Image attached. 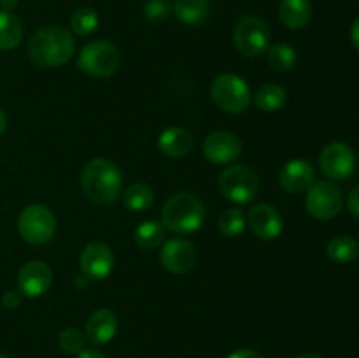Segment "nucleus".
I'll list each match as a JSON object with an SVG mask.
<instances>
[{"instance_id":"nucleus-1","label":"nucleus","mask_w":359,"mask_h":358,"mask_svg":"<svg viewBox=\"0 0 359 358\" xmlns=\"http://www.w3.org/2000/svg\"><path fill=\"white\" fill-rule=\"evenodd\" d=\"M76 39L60 25H48L32 35L28 42V56L42 69H58L72 58Z\"/></svg>"},{"instance_id":"nucleus-2","label":"nucleus","mask_w":359,"mask_h":358,"mask_svg":"<svg viewBox=\"0 0 359 358\" xmlns=\"http://www.w3.org/2000/svg\"><path fill=\"white\" fill-rule=\"evenodd\" d=\"M81 186L88 199L97 206H111L121 195L123 175L107 158H93L81 172Z\"/></svg>"},{"instance_id":"nucleus-3","label":"nucleus","mask_w":359,"mask_h":358,"mask_svg":"<svg viewBox=\"0 0 359 358\" xmlns=\"http://www.w3.org/2000/svg\"><path fill=\"white\" fill-rule=\"evenodd\" d=\"M205 220V206L188 192L174 193L161 209V225L175 234H193Z\"/></svg>"},{"instance_id":"nucleus-4","label":"nucleus","mask_w":359,"mask_h":358,"mask_svg":"<svg viewBox=\"0 0 359 358\" xmlns=\"http://www.w3.org/2000/svg\"><path fill=\"white\" fill-rule=\"evenodd\" d=\"M221 195L233 204H249L259 192V178L252 168L245 165H230L217 179Z\"/></svg>"},{"instance_id":"nucleus-5","label":"nucleus","mask_w":359,"mask_h":358,"mask_svg":"<svg viewBox=\"0 0 359 358\" xmlns=\"http://www.w3.org/2000/svg\"><path fill=\"white\" fill-rule=\"evenodd\" d=\"M121 65L119 49L112 42L95 41L84 46L77 56V67L84 74L98 79H105L116 74Z\"/></svg>"},{"instance_id":"nucleus-6","label":"nucleus","mask_w":359,"mask_h":358,"mask_svg":"<svg viewBox=\"0 0 359 358\" xmlns=\"http://www.w3.org/2000/svg\"><path fill=\"white\" fill-rule=\"evenodd\" d=\"M212 100L221 111L241 114L251 104V88L237 74H221L210 86Z\"/></svg>"},{"instance_id":"nucleus-7","label":"nucleus","mask_w":359,"mask_h":358,"mask_svg":"<svg viewBox=\"0 0 359 358\" xmlns=\"http://www.w3.org/2000/svg\"><path fill=\"white\" fill-rule=\"evenodd\" d=\"M18 232L28 244L41 246L53 239L56 232V218L49 207L42 204H30L18 218Z\"/></svg>"},{"instance_id":"nucleus-8","label":"nucleus","mask_w":359,"mask_h":358,"mask_svg":"<svg viewBox=\"0 0 359 358\" xmlns=\"http://www.w3.org/2000/svg\"><path fill=\"white\" fill-rule=\"evenodd\" d=\"M233 44L249 58L263 55L270 44V28L262 18L244 16L233 30Z\"/></svg>"},{"instance_id":"nucleus-9","label":"nucleus","mask_w":359,"mask_h":358,"mask_svg":"<svg viewBox=\"0 0 359 358\" xmlns=\"http://www.w3.org/2000/svg\"><path fill=\"white\" fill-rule=\"evenodd\" d=\"M305 207L309 214L316 220H332L342 211L344 197L342 192L332 181H318L307 190Z\"/></svg>"},{"instance_id":"nucleus-10","label":"nucleus","mask_w":359,"mask_h":358,"mask_svg":"<svg viewBox=\"0 0 359 358\" xmlns=\"http://www.w3.org/2000/svg\"><path fill=\"white\" fill-rule=\"evenodd\" d=\"M319 165L325 172L326 178L344 181L351 178L356 167V157L349 144L346 142H332L323 147L319 154Z\"/></svg>"},{"instance_id":"nucleus-11","label":"nucleus","mask_w":359,"mask_h":358,"mask_svg":"<svg viewBox=\"0 0 359 358\" xmlns=\"http://www.w3.org/2000/svg\"><path fill=\"white\" fill-rule=\"evenodd\" d=\"M202 153L210 164L230 165L241 157L242 142L230 132H212L202 142Z\"/></svg>"},{"instance_id":"nucleus-12","label":"nucleus","mask_w":359,"mask_h":358,"mask_svg":"<svg viewBox=\"0 0 359 358\" xmlns=\"http://www.w3.org/2000/svg\"><path fill=\"white\" fill-rule=\"evenodd\" d=\"M79 265L90 279H105L114 269V253L105 242H90L81 253Z\"/></svg>"},{"instance_id":"nucleus-13","label":"nucleus","mask_w":359,"mask_h":358,"mask_svg":"<svg viewBox=\"0 0 359 358\" xmlns=\"http://www.w3.org/2000/svg\"><path fill=\"white\" fill-rule=\"evenodd\" d=\"M160 262L172 274L189 272L196 263L195 246L186 239H170L161 248Z\"/></svg>"},{"instance_id":"nucleus-14","label":"nucleus","mask_w":359,"mask_h":358,"mask_svg":"<svg viewBox=\"0 0 359 358\" xmlns=\"http://www.w3.org/2000/svg\"><path fill=\"white\" fill-rule=\"evenodd\" d=\"M53 283V272L48 263L41 260H32L25 263L18 272V288L25 297H41L49 290Z\"/></svg>"},{"instance_id":"nucleus-15","label":"nucleus","mask_w":359,"mask_h":358,"mask_svg":"<svg viewBox=\"0 0 359 358\" xmlns=\"http://www.w3.org/2000/svg\"><path fill=\"white\" fill-rule=\"evenodd\" d=\"M245 220H248V225L252 234L258 239H263V241L277 239L284 227L283 216L270 204H258V206L251 207Z\"/></svg>"},{"instance_id":"nucleus-16","label":"nucleus","mask_w":359,"mask_h":358,"mask_svg":"<svg viewBox=\"0 0 359 358\" xmlns=\"http://www.w3.org/2000/svg\"><path fill=\"white\" fill-rule=\"evenodd\" d=\"M316 172L314 167L307 160H291L283 167L279 174V183L287 193H305L314 185Z\"/></svg>"},{"instance_id":"nucleus-17","label":"nucleus","mask_w":359,"mask_h":358,"mask_svg":"<svg viewBox=\"0 0 359 358\" xmlns=\"http://www.w3.org/2000/svg\"><path fill=\"white\" fill-rule=\"evenodd\" d=\"M118 316L111 309H98L91 312L84 329V337L91 344H107L118 333Z\"/></svg>"},{"instance_id":"nucleus-18","label":"nucleus","mask_w":359,"mask_h":358,"mask_svg":"<svg viewBox=\"0 0 359 358\" xmlns=\"http://www.w3.org/2000/svg\"><path fill=\"white\" fill-rule=\"evenodd\" d=\"M158 146H160L161 153H165L167 157L182 158L191 153L193 146H195V139H193V133L188 128L170 126V128L163 130L160 133Z\"/></svg>"},{"instance_id":"nucleus-19","label":"nucleus","mask_w":359,"mask_h":358,"mask_svg":"<svg viewBox=\"0 0 359 358\" xmlns=\"http://www.w3.org/2000/svg\"><path fill=\"white\" fill-rule=\"evenodd\" d=\"M312 6L309 0H283L279 6V20L291 30H300L311 21Z\"/></svg>"},{"instance_id":"nucleus-20","label":"nucleus","mask_w":359,"mask_h":358,"mask_svg":"<svg viewBox=\"0 0 359 358\" xmlns=\"http://www.w3.org/2000/svg\"><path fill=\"white\" fill-rule=\"evenodd\" d=\"M175 16L189 27H198L210 14L209 0H175L172 7Z\"/></svg>"},{"instance_id":"nucleus-21","label":"nucleus","mask_w":359,"mask_h":358,"mask_svg":"<svg viewBox=\"0 0 359 358\" xmlns=\"http://www.w3.org/2000/svg\"><path fill=\"white\" fill-rule=\"evenodd\" d=\"M23 39V25L13 13L0 11V49L9 51L18 48Z\"/></svg>"},{"instance_id":"nucleus-22","label":"nucleus","mask_w":359,"mask_h":358,"mask_svg":"<svg viewBox=\"0 0 359 358\" xmlns=\"http://www.w3.org/2000/svg\"><path fill=\"white\" fill-rule=\"evenodd\" d=\"M154 192L146 183H133L123 192V204L128 211L140 213L153 206Z\"/></svg>"},{"instance_id":"nucleus-23","label":"nucleus","mask_w":359,"mask_h":358,"mask_svg":"<svg viewBox=\"0 0 359 358\" xmlns=\"http://www.w3.org/2000/svg\"><path fill=\"white\" fill-rule=\"evenodd\" d=\"M133 239H135L139 248L156 249L160 248L165 241V227L161 225V221L147 220L135 228Z\"/></svg>"},{"instance_id":"nucleus-24","label":"nucleus","mask_w":359,"mask_h":358,"mask_svg":"<svg viewBox=\"0 0 359 358\" xmlns=\"http://www.w3.org/2000/svg\"><path fill=\"white\" fill-rule=\"evenodd\" d=\"M330 260L340 265H346V263L354 262L359 255V244L358 241H354L353 237H347V235H339V237L332 239L328 242V248H326Z\"/></svg>"},{"instance_id":"nucleus-25","label":"nucleus","mask_w":359,"mask_h":358,"mask_svg":"<svg viewBox=\"0 0 359 358\" xmlns=\"http://www.w3.org/2000/svg\"><path fill=\"white\" fill-rule=\"evenodd\" d=\"M287 93L279 84H263L255 95V102L258 109L265 112H277L286 105Z\"/></svg>"},{"instance_id":"nucleus-26","label":"nucleus","mask_w":359,"mask_h":358,"mask_svg":"<svg viewBox=\"0 0 359 358\" xmlns=\"http://www.w3.org/2000/svg\"><path fill=\"white\" fill-rule=\"evenodd\" d=\"M266 62L277 72H287L297 65V51L290 44H273L266 53Z\"/></svg>"},{"instance_id":"nucleus-27","label":"nucleus","mask_w":359,"mask_h":358,"mask_svg":"<svg viewBox=\"0 0 359 358\" xmlns=\"http://www.w3.org/2000/svg\"><path fill=\"white\" fill-rule=\"evenodd\" d=\"M245 225H248V220H245L244 211L238 209V207H231V209H226L221 214L217 228H219L224 237L231 239L238 237L245 230Z\"/></svg>"},{"instance_id":"nucleus-28","label":"nucleus","mask_w":359,"mask_h":358,"mask_svg":"<svg viewBox=\"0 0 359 358\" xmlns=\"http://www.w3.org/2000/svg\"><path fill=\"white\" fill-rule=\"evenodd\" d=\"M98 13L91 7H79L70 18V27L77 35H90L98 28Z\"/></svg>"},{"instance_id":"nucleus-29","label":"nucleus","mask_w":359,"mask_h":358,"mask_svg":"<svg viewBox=\"0 0 359 358\" xmlns=\"http://www.w3.org/2000/svg\"><path fill=\"white\" fill-rule=\"evenodd\" d=\"M58 346L62 347V351L69 354L81 353L84 347V336L81 333V330L74 329V326H67V329L60 332Z\"/></svg>"},{"instance_id":"nucleus-30","label":"nucleus","mask_w":359,"mask_h":358,"mask_svg":"<svg viewBox=\"0 0 359 358\" xmlns=\"http://www.w3.org/2000/svg\"><path fill=\"white\" fill-rule=\"evenodd\" d=\"M170 14L172 7L167 0H147L146 6H144V16L153 23H161V21L168 20Z\"/></svg>"},{"instance_id":"nucleus-31","label":"nucleus","mask_w":359,"mask_h":358,"mask_svg":"<svg viewBox=\"0 0 359 358\" xmlns=\"http://www.w3.org/2000/svg\"><path fill=\"white\" fill-rule=\"evenodd\" d=\"M20 304H21V291L9 290V291H6V293H4L2 305L6 309H16Z\"/></svg>"},{"instance_id":"nucleus-32","label":"nucleus","mask_w":359,"mask_h":358,"mask_svg":"<svg viewBox=\"0 0 359 358\" xmlns=\"http://www.w3.org/2000/svg\"><path fill=\"white\" fill-rule=\"evenodd\" d=\"M347 209L353 216L359 218V185L347 197Z\"/></svg>"},{"instance_id":"nucleus-33","label":"nucleus","mask_w":359,"mask_h":358,"mask_svg":"<svg viewBox=\"0 0 359 358\" xmlns=\"http://www.w3.org/2000/svg\"><path fill=\"white\" fill-rule=\"evenodd\" d=\"M228 358H265V357L255 350H237L233 351Z\"/></svg>"},{"instance_id":"nucleus-34","label":"nucleus","mask_w":359,"mask_h":358,"mask_svg":"<svg viewBox=\"0 0 359 358\" xmlns=\"http://www.w3.org/2000/svg\"><path fill=\"white\" fill-rule=\"evenodd\" d=\"M351 42H353V46L359 53V18L354 21L353 27H351Z\"/></svg>"},{"instance_id":"nucleus-35","label":"nucleus","mask_w":359,"mask_h":358,"mask_svg":"<svg viewBox=\"0 0 359 358\" xmlns=\"http://www.w3.org/2000/svg\"><path fill=\"white\" fill-rule=\"evenodd\" d=\"M77 358H107V357L98 350H83L81 353H77Z\"/></svg>"},{"instance_id":"nucleus-36","label":"nucleus","mask_w":359,"mask_h":358,"mask_svg":"<svg viewBox=\"0 0 359 358\" xmlns=\"http://www.w3.org/2000/svg\"><path fill=\"white\" fill-rule=\"evenodd\" d=\"M0 6H2V11L13 13L14 7L18 6V0H0Z\"/></svg>"},{"instance_id":"nucleus-37","label":"nucleus","mask_w":359,"mask_h":358,"mask_svg":"<svg viewBox=\"0 0 359 358\" xmlns=\"http://www.w3.org/2000/svg\"><path fill=\"white\" fill-rule=\"evenodd\" d=\"M86 279H90V277H86V276H84V274H83V276H76V286L77 288H86L88 286V281Z\"/></svg>"},{"instance_id":"nucleus-38","label":"nucleus","mask_w":359,"mask_h":358,"mask_svg":"<svg viewBox=\"0 0 359 358\" xmlns=\"http://www.w3.org/2000/svg\"><path fill=\"white\" fill-rule=\"evenodd\" d=\"M6 126H7V118H6V114H4L2 109H0V135L6 132Z\"/></svg>"},{"instance_id":"nucleus-39","label":"nucleus","mask_w":359,"mask_h":358,"mask_svg":"<svg viewBox=\"0 0 359 358\" xmlns=\"http://www.w3.org/2000/svg\"><path fill=\"white\" fill-rule=\"evenodd\" d=\"M297 358H323L319 353H302Z\"/></svg>"},{"instance_id":"nucleus-40","label":"nucleus","mask_w":359,"mask_h":358,"mask_svg":"<svg viewBox=\"0 0 359 358\" xmlns=\"http://www.w3.org/2000/svg\"><path fill=\"white\" fill-rule=\"evenodd\" d=\"M0 358H11V357H7V354H4V353H0Z\"/></svg>"},{"instance_id":"nucleus-41","label":"nucleus","mask_w":359,"mask_h":358,"mask_svg":"<svg viewBox=\"0 0 359 358\" xmlns=\"http://www.w3.org/2000/svg\"><path fill=\"white\" fill-rule=\"evenodd\" d=\"M358 244H359V242H358Z\"/></svg>"}]
</instances>
